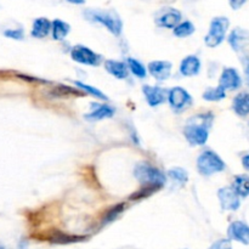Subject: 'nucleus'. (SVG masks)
<instances>
[{
    "label": "nucleus",
    "instance_id": "f03ea898",
    "mask_svg": "<svg viewBox=\"0 0 249 249\" xmlns=\"http://www.w3.org/2000/svg\"><path fill=\"white\" fill-rule=\"evenodd\" d=\"M85 17L92 22L101 23L102 26L106 27L112 34L119 36L123 29V23L122 19L119 18L118 15L114 11H104V10H87L84 12Z\"/></svg>",
    "mask_w": 249,
    "mask_h": 249
},
{
    "label": "nucleus",
    "instance_id": "6e6552de",
    "mask_svg": "<svg viewBox=\"0 0 249 249\" xmlns=\"http://www.w3.org/2000/svg\"><path fill=\"white\" fill-rule=\"evenodd\" d=\"M218 197L224 211H237L240 208V196L233 187H224L218 191Z\"/></svg>",
    "mask_w": 249,
    "mask_h": 249
},
{
    "label": "nucleus",
    "instance_id": "6ab92c4d",
    "mask_svg": "<svg viewBox=\"0 0 249 249\" xmlns=\"http://www.w3.org/2000/svg\"><path fill=\"white\" fill-rule=\"evenodd\" d=\"M114 114V109L112 108L108 105H100L97 106L91 113H89L87 117L88 119H91V121H100V119L105 118H111Z\"/></svg>",
    "mask_w": 249,
    "mask_h": 249
},
{
    "label": "nucleus",
    "instance_id": "20e7f679",
    "mask_svg": "<svg viewBox=\"0 0 249 249\" xmlns=\"http://www.w3.org/2000/svg\"><path fill=\"white\" fill-rule=\"evenodd\" d=\"M197 169L202 175H212L225 169L224 160L213 151H204L197 160Z\"/></svg>",
    "mask_w": 249,
    "mask_h": 249
},
{
    "label": "nucleus",
    "instance_id": "dca6fc26",
    "mask_svg": "<svg viewBox=\"0 0 249 249\" xmlns=\"http://www.w3.org/2000/svg\"><path fill=\"white\" fill-rule=\"evenodd\" d=\"M105 68H106V71L109 74L118 78V79H125V78L128 77V65L125 66V63L123 62L108 60L105 63Z\"/></svg>",
    "mask_w": 249,
    "mask_h": 249
},
{
    "label": "nucleus",
    "instance_id": "2f4dec72",
    "mask_svg": "<svg viewBox=\"0 0 249 249\" xmlns=\"http://www.w3.org/2000/svg\"><path fill=\"white\" fill-rule=\"evenodd\" d=\"M229 2H230V6L233 10H238L247 2V0H229Z\"/></svg>",
    "mask_w": 249,
    "mask_h": 249
},
{
    "label": "nucleus",
    "instance_id": "7c9ffc66",
    "mask_svg": "<svg viewBox=\"0 0 249 249\" xmlns=\"http://www.w3.org/2000/svg\"><path fill=\"white\" fill-rule=\"evenodd\" d=\"M209 249H232V248H231L230 241L220 240V241H218V242L214 243V245L212 246Z\"/></svg>",
    "mask_w": 249,
    "mask_h": 249
},
{
    "label": "nucleus",
    "instance_id": "9d476101",
    "mask_svg": "<svg viewBox=\"0 0 249 249\" xmlns=\"http://www.w3.org/2000/svg\"><path fill=\"white\" fill-rule=\"evenodd\" d=\"M228 235L231 240H235L243 245H249V226L242 221H233L229 226Z\"/></svg>",
    "mask_w": 249,
    "mask_h": 249
},
{
    "label": "nucleus",
    "instance_id": "f704fd0d",
    "mask_svg": "<svg viewBox=\"0 0 249 249\" xmlns=\"http://www.w3.org/2000/svg\"><path fill=\"white\" fill-rule=\"evenodd\" d=\"M68 2H71V4H75V5H82L84 4L85 0H67Z\"/></svg>",
    "mask_w": 249,
    "mask_h": 249
},
{
    "label": "nucleus",
    "instance_id": "39448f33",
    "mask_svg": "<svg viewBox=\"0 0 249 249\" xmlns=\"http://www.w3.org/2000/svg\"><path fill=\"white\" fill-rule=\"evenodd\" d=\"M229 19L226 17H215L212 19L208 34L204 38V43L209 48H216L223 43L225 34L229 28Z\"/></svg>",
    "mask_w": 249,
    "mask_h": 249
},
{
    "label": "nucleus",
    "instance_id": "7ed1b4c3",
    "mask_svg": "<svg viewBox=\"0 0 249 249\" xmlns=\"http://www.w3.org/2000/svg\"><path fill=\"white\" fill-rule=\"evenodd\" d=\"M134 175L142 185H153L160 189H162L167 181L165 175L160 169L148 163H141V164L136 165Z\"/></svg>",
    "mask_w": 249,
    "mask_h": 249
},
{
    "label": "nucleus",
    "instance_id": "72a5a7b5",
    "mask_svg": "<svg viewBox=\"0 0 249 249\" xmlns=\"http://www.w3.org/2000/svg\"><path fill=\"white\" fill-rule=\"evenodd\" d=\"M242 164L243 167H245V169L249 170V155L245 156V157L242 158Z\"/></svg>",
    "mask_w": 249,
    "mask_h": 249
},
{
    "label": "nucleus",
    "instance_id": "5701e85b",
    "mask_svg": "<svg viewBox=\"0 0 249 249\" xmlns=\"http://www.w3.org/2000/svg\"><path fill=\"white\" fill-rule=\"evenodd\" d=\"M158 190H160V187L153 186V185H142V187H141L140 190H138L136 192H134V194L129 197V199H130V201H139V199L147 198V197H150L151 195H153L156 191H158Z\"/></svg>",
    "mask_w": 249,
    "mask_h": 249
},
{
    "label": "nucleus",
    "instance_id": "ddd939ff",
    "mask_svg": "<svg viewBox=\"0 0 249 249\" xmlns=\"http://www.w3.org/2000/svg\"><path fill=\"white\" fill-rule=\"evenodd\" d=\"M229 43L235 51H240L249 45V32L242 28H235L229 36Z\"/></svg>",
    "mask_w": 249,
    "mask_h": 249
},
{
    "label": "nucleus",
    "instance_id": "c756f323",
    "mask_svg": "<svg viewBox=\"0 0 249 249\" xmlns=\"http://www.w3.org/2000/svg\"><path fill=\"white\" fill-rule=\"evenodd\" d=\"M4 36L7 38L16 39V40H22L23 39V31L22 29H7L4 32Z\"/></svg>",
    "mask_w": 249,
    "mask_h": 249
},
{
    "label": "nucleus",
    "instance_id": "f257e3e1",
    "mask_svg": "<svg viewBox=\"0 0 249 249\" xmlns=\"http://www.w3.org/2000/svg\"><path fill=\"white\" fill-rule=\"evenodd\" d=\"M213 122L211 113L197 114L187 121L184 129V135L191 145H204L208 140V129Z\"/></svg>",
    "mask_w": 249,
    "mask_h": 249
},
{
    "label": "nucleus",
    "instance_id": "f3484780",
    "mask_svg": "<svg viewBox=\"0 0 249 249\" xmlns=\"http://www.w3.org/2000/svg\"><path fill=\"white\" fill-rule=\"evenodd\" d=\"M51 28H53V23L48 18H45V17L36 18L33 22L32 36H34V38H45Z\"/></svg>",
    "mask_w": 249,
    "mask_h": 249
},
{
    "label": "nucleus",
    "instance_id": "393cba45",
    "mask_svg": "<svg viewBox=\"0 0 249 249\" xmlns=\"http://www.w3.org/2000/svg\"><path fill=\"white\" fill-rule=\"evenodd\" d=\"M225 97V89L219 85L215 89H208L204 91L203 99L207 101H220Z\"/></svg>",
    "mask_w": 249,
    "mask_h": 249
},
{
    "label": "nucleus",
    "instance_id": "2eb2a0df",
    "mask_svg": "<svg viewBox=\"0 0 249 249\" xmlns=\"http://www.w3.org/2000/svg\"><path fill=\"white\" fill-rule=\"evenodd\" d=\"M142 91L146 97V101H147V104L150 105V106H158V105H160L164 101V91H163L160 87L143 85Z\"/></svg>",
    "mask_w": 249,
    "mask_h": 249
},
{
    "label": "nucleus",
    "instance_id": "1a4fd4ad",
    "mask_svg": "<svg viewBox=\"0 0 249 249\" xmlns=\"http://www.w3.org/2000/svg\"><path fill=\"white\" fill-rule=\"evenodd\" d=\"M180 21H181V12L173 7L163 9L156 18L158 26L163 28H175Z\"/></svg>",
    "mask_w": 249,
    "mask_h": 249
},
{
    "label": "nucleus",
    "instance_id": "423d86ee",
    "mask_svg": "<svg viewBox=\"0 0 249 249\" xmlns=\"http://www.w3.org/2000/svg\"><path fill=\"white\" fill-rule=\"evenodd\" d=\"M71 57L75 62L88 66H97L102 60L101 56L83 45H75L71 51Z\"/></svg>",
    "mask_w": 249,
    "mask_h": 249
},
{
    "label": "nucleus",
    "instance_id": "b1692460",
    "mask_svg": "<svg viewBox=\"0 0 249 249\" xmlns=\"http://www.w3.org/2000/svg\"><path fill=\"white\" fill-rule=\"evenodd\" d=\"M195 32V26L194 23H191L190 21L181 22V23L178 24L174 28V36H179V38H185V36H191Z\"/></svg>",
    "mask_w": 249,
    "mask_h": 249
},
{
    "label": "nucleus",
    "instance_id": "c85d7f7f",
    "mask_svg": "<svg viewBox=\"0 0 249 249\" xmlns=\"http://www.w3.org/2000/svg\"><path fill=\"white\" fill-rule=\"evenodd\" d=\"M74 84L77 85V87H79L80 89H83V90H84V91H87V92H90V94H91L92 96H96V97H99V99H101V100H106V99H107V97L105 96V95L102 94L101 91H100V90L95 89V88L90 87V85L83 84V83H80V82H75Z\"/></svg>",
    "mask_w": 249,
    "mask_h": 249
},
{
    "label": "nucleus",
    "instance_id": "f8f14e48",
    "mask_svg": "<svg viewBox=\"0 0 249 249\" xmlns=\"http://www.w3.org/2000/svg\"><path fill=\"white\" fill-rule=\"evenodd\" d=\"M148 71L157 80H165L172 72V63L168 61H153L148 63Z\"/></svg>",
    "mask_w": 249,
    "mask_h": 249
},
{
    "label": "nucleus",
    "instance_id": "cd10ccee",
    "mask_svg": "<svg viewBox=\"0 0 249 249\" xmlns=\"http://www.w3.org/2000/svg\"><path fill=\"white\" fill-rule=\"evenodd\" d=\"M123 211H124V204L123 203L117 204V206L112 207L111 209H108V211H107L106 215H105L104 224H108V223H111V221H113L114 219H116L117 216H118L119 214H121Z\"/></svg>",
    "mask_w": 249,
    "mask_h": 249
},
{
    "label": "nucleus",
    "instance_id": "9b49d317",
    "mask_svg": "<svg viewBox=\"0 0 249 249\" xmlns=\"http://www.w3.org/2000/svg\"><path fill=\"white\" fill-rule=\"evenodd\" d=\"M240 74L235 68H226L224 70L223 74H221L220 80H219V85L224 88L225 90H236L241 87Z\"/></svg>",
    "mask_w": 249,
    "mask_h": 249
},
{
    "label": "nucleus",
    "instance_id": "aec40b11",
    "mask_svg": "<svg viewBox=\"0 0 249 249\" xmlns=\"http://www.w3.org/2000/svg\"><path fill=\"white\" fill-rule=\"evenodd\" d=\"M85 237L82 236H72V235H66V233L60 232V231H55L53 232V235L49 237L51 243H57V245H67V243H74V242H80V241L84 240Z\"/></svg>",
    "mask_w": 249,
    "mask_h": 249
},
{
    "label": "nucleus",
    "instance_id": "412c9836",
    "mask_svg": "<svg viewBox=\"0 0 249 249\" xmlns=\"http://www.w3.org/2000/svg\"><path fill=\"white\" fill-rule=\"evenodd\" d=\"M233 190L240 197L249 196V177L248 175H237L233 180Z\"/></svg>",
    "mask_w": 249,
    "mask_h": 249
},
{
    "label": "nucleus",
    "instance_id": "a211bd4d",
    "mask_svg": "<svg viewBox=\"0 0 249 249\" xmlns=\"http://www.w3.org/2000/svg\"><path fill=\"white\" fill-rule=\"evenodd\" d=\"M233 111L238 116H248L249 114V94L248 92H241L233 99L232 102Z\"/></svg>",
    "mask_w": 249,
    "mask_h": 249
},
{
    "label": "nucleus",
    "instance_id": "a878e982",
    "mask_svg": "<svg viewBox=\"0 0 249 249\" xmlns=\"http://www.w3.org/2000/svg\"><path fill=\"white\" fill-rule=\"evenodd\" d=\"M168 175L180 185H185L189 180V175H187L186 170L181 169V168H173L168 172Z\"/></svg>",
    "mask_w": 249,
    "mask_h": 249
},
{
    "label": "nucleus",
    "instance_id": "c9c22d12",
    "mask_svg": "<svg viewBox=\"0 0 249 249\" xmlns=\"http://www.w3.org/2000/svg\"><path fill=\"white\" fill-rule=\"evenodd\" d=\"M0 249H4V247H1V246H0Z\"/></svg>",
    "mask_w": 249,
    "mask_h": 249
},
{
    "label": "nucleus",
    "instance_id": "4be33fe9",
    "mask_svg": "<svg viewBox=\"0 0 249 249\" xmlns=\"http://www.w3.org/2000/svg\"><path fill=\"white\" fill-rule=\"evenodd\" d=\"M53 36L55 40H63L70 33V24L61 19H53Z\"/></svg>",
    "mask_w": 249,
    "mask_h": 249
},
{
    "label": "nucleus",
    "instance_id": "4468645a",
    "mask_svg": "<svg viewBox=\"0 0 249 249\" xmlns=\"http://www.w3.org/2000/svg\"><path fill=\"white\" fill-rule=\"evenodd\" d=\"M199 70H201V61L194 55L185 57L180 65V72L185 77H192V75L198 74Z\"/></svg>",
    "mask_w": 249,
    "mask_h": 249
},
{
    "label": "nucleus",
    "instance_id": "bb28decb",
    "mask_svg": "<svg viewBox=\"0 0 249 249\" xmlns=\"http://www.w3.org/2000/svg\"><path fill=\"white\" fill-rule=\"evenodd\" d=\"M128 67L131 71V73L135 74L138 78L146 77V68L139 61L134 60V58H128Z\"/></svg>",
    "mask_w": 249,
    "mask_h": 249
},
{
    "label": "nucleus",
    "instance_id": "0eeeda50",
    "mask_svg": "<svg viewBox=\"0 0 249 249\" xmlns=\"http://www.w3.org/2000/svg\"><path fill=\"white\" fill-rule=\"evenodd\" d=\"M168 99H169V104L172 106V108L178 112L186 109L192 102V99L189 92L180 87L173 88L169 91Z\"/></svg>",
    "mask_w": 249,
    "mask_h": 249
},
{
    "label": "nucleus",
    "instance_id": "473e14b6",
    "mask_svg": "<svg viewBox=\"0 0 249 249\" xmlns=\"http://www.w3.org/2000/svg\"><path fill=\"white\" fill-rule=\"evenodd\" d=\"M245 73H246V79H247V83L249 85V58H246L245 60Z\"/></svg>",
    "mask_w": 249,
    "mask_h": 249
}]
</instances>
